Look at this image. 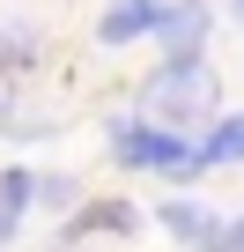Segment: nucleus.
Masks as SVG:
<instances>
[{"label": "nucleus", "mask_w": 244, "mask_h": 252, "mask_svg": "<svg viewBox=\"0 0 244 252\" xmlns=\"http://www.w3.org/2000/svg\"><path fill=\"white\" fill-rule=\"evenodd\" d=\"M0 119H8V89H0Z\"/></svg>", "instance_id": "f8f14e48"}, {"label": "nucleus", "mask_w": 244, "mask_h": 252, "mask_svg": "<svg viewBox=\"0 0 244 252\" xmlns=\"http://www.w3.org/2000/svg\"><path fill=\"white\" fill-rule=\"evenodd\" d=\"M96 230H118V237H126V230H141V208H126V200H96V208H81V215L67 222L59 245H81V237H96Z\"/></svg>", "instance_id": "423d86ee"}, {"label": "nucleus", "mask_w": 244, "mask_h": 252, "mask_svg": "<svg viewBox=\"0 0 244 252\" xmlns=\"http://www.w3.org/2000/svg\"><path fill=\"white\" fill-rule=\"evenodd\" d=\"M30 200H37V171H0V252L15 245V230H23V215H30Z\"/></svg>", "instance_id": "39448f33"}, {"label": "nucleus", "mask_w": 244, "mask_h": 252, "mask_svg": "<svg viewBox=\"0 0 244 252\" xmlns=\"http://www.w3.org/2000/svg\"><path fill=\"white\" fill-rule=\"evenodd\" d=\"M156 222H163V237H178L185 252H200V245L215 237V222H222V215H207L200 200H170V208H163Z\"/></svg>", "instance_id": "0eeeda50"}, {"label": "nucleus", "mask_w": 244, "mask_h": 252, "mask_svg": "<svg viewBox=\"0 0 244 252\" xmlns=\"http://www.w3.org/2000/svg\"><path fill=\"white\" fill-rule=\"evenodd\" d=\"M207 30H215V8L207 0H163V15H156V52L163 60H200L207 52Z\"/></svg>", "instance_id": "7ed1b4c3"}, {"label": "nucleus", "mask_w": 244, "mask_h": 252, "mask_svg": "<svg viewBox=\"0 0 244 252\" xmlns=\"http://www.w3.org/2000/svg\"><path fill=\"white\" fill-rule=\"evenodd\" d=\"M45 60V37L30 30V23H0V74H23V67H37Z\"/></svg>", "instance_id": "1a4fd4ad"}, {"label": "nucleus", "mask_w": 244, "mask_h": 252, "mask_svg": "<svg viewBox=\"0 0 244 252\" xmlns=\"http://www.w3.org/2000/svg\"><path fill=\"white\" fill-rule=\"evenodd\" d=\"M200 156H207V171H215V163H244V111L207 119V141H200Z\"/></svg>", "instance_id": "6e6552de"}, {"label": "nucleus", "mask_w": 244, "mask_h": 252, "mask_svg": "<svg viewBox=\"0 0 244 252\" xmlns=\"http://www.w3.org/2000/svg\"><path fill=\"white\" fill-rule=\"evenodd\" d=\"M200 252H244V215H237V222H215V237H207Z\"/></svg>", "instance_id": "9d476101"}, {"label": "nucleus", "mask_w": 244, "mask_h": 252, "mask_svg": "<svg viewBox=\"0 0 244 252\" xmlns=\"http://www.w3.org/2000/svg\"><path fill=\"white\" fill-rule=\"evenodd\" d=\"M156 15H163V0H111V8L96 15V37L104 45H134V37L156 30Z\"/></svg>", "instance_id": "20e7f679"}, {"label": "nucleus", "mask_w": 244, "mask_h": 252, "mask_svg": "<svg viewBox=\"0 0 244 252\" xmlns=\"http://www.w3.org/2000/svg\"><path fill=\"white\" fill-rule=\"evenodd\" d=\"M111 156L126 163V171H163V178H178V186H192V178L207 171L200 141H185V126H163V119H148V111L111 119Z\"/></svg>", "instance_id": "f257e3e1"}, {"label": "nucleus", "mask_w": 244, "mask_h": 252, "mask_svg": "<svg viewBox=\"0 0 244 252\" xmlns=\"http://www.w3.org/2000/svg\"><path fill=\"white\" fill-rule=\"evenodd\" d=\"M237 23H244V0H237Z\"/></svg>", "instance_id": "ddd939ff"}, {"label": "nucleus", "mask_w": 244, "mask_h": 252, "mask_svg": "<svg viewBox=\"0 0 244 252\" xmlns=\"http://www.w3.org/2000/svg\"><path fill=\"white\" fill-rule=\"evenodd\" d=\"M141 111L163 119V126L215 119V67H207V60H163V67L141 82Z\"/></svg>", "instance_id": "f03ea898"}, {"label": "nucleus", "mask_w": 244, "mask_h": 252, "mask_svg": "<svg viewBox=\"0 0 244 252\" xmlns=\"http://www.w3.org/2000/svg\"><path fill=\"white\" fill-rule=\"evenodd\" d=\"M37 200L45 208H74V178H37Z\"/></svg>", "instance_id": "9b49d317"}]
</instances>
